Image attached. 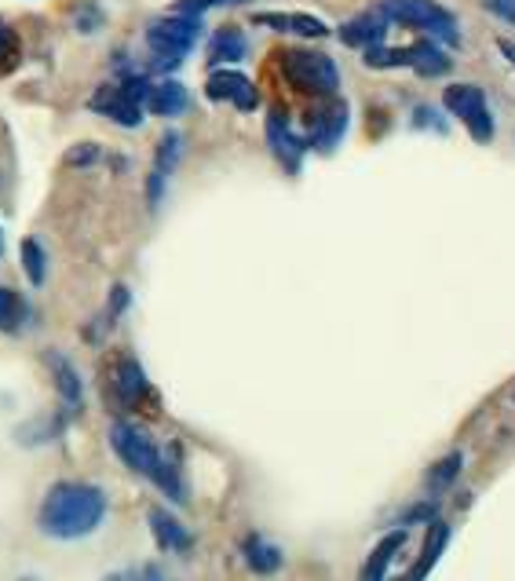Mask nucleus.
I'll list each match as a JSON object with an SVG mask.
<instances>
[{
    "label": "nucleus",
    "mask_w": 515,
    "mask_h": 581,
    "mask_svg": "<svg viewBox=\"0 0 515 581\" xmlns=\"http://www.w3.org/2000/svg\"><path fill=\"white\" fill-rule=\"evenodd\" d=\"M110 501L99 487L78 483V479H62L44 494L41 509H37V527L41 534L55 541H78L95 534L107 520Z\"/></svg>",
    "instance_id": "1"
},
{
    "label": "nucleus",
    "mask_w": 515,
    "mask_h": 581,
    "mask_svg": "<svg viewBox=\"0 0 515 581\" xmlns=\"http://www.w3.org/2000/svg\"><path fill=\"white\" fill-rule=\"evenodd\" d=\"M114 395H118V402L124 410H140L143 402H154V388L147 384L140 362L121 359L114 365Z\"/></svg>",
    "instance_id": "12"
},
{
    "label": "nucleus",
    "mask_w": 515,
    "mask_h": 581,
    "mask_svg": "<svg viewBox=\"0 0 515 581\" xmlns=\"http://www.w3.org/2000/svg\"><path fill=\"white\" fill-rule=\"evenodd\" d=\"M253 22H256V27L279 30V33L311 37V41H319V37H330V27H325V22L315 19V16H304V11H260V16H253Z\"/></svg>",
    "instance_id": "14"
},
{
    "label": "nucleus",
    "mask_w": 515,
    "mask_h": 581,
    "mask_svg": "<svg viewBox=\"0 0 515 581\" xmlns=\"http://www.w3.org/2000/svg\"><path fill=\"white\" fill-rule=\"evenodd\" d=\"M180 154H183V139L175 136V132H169V136L158 143V166H154V172H158V176H169L175 166H180Z\"/></svg>",
    "instance_id": "24"
},
{
    "label": "nucleus",
    "mask_w": 515,
    "mask_h": 581,
    "mask_svg": "<svg viewBox=\"0 0 515 581\" xmlns=\"http://www.w3.org/2000/svg\"><path fill=\"white\" fill-rule=\"evenodd\" d=\"M381 16L387 22H398V27L428 33L432 41H443V44L461 41L454 11H446L443 4H435V0H381Z\"/></svg>",
    "instance_id": "3"
},
{
    "label": "nucleus",
    "mask_w": 515,
    "mask_h": 581,
    "mask_svg": "<svg viewBox=\"0 0 515 581\" xmlns=\"http://www.w3.org/2000/svg\"><path fill=\"white\" fill-rule=\"evenodd\" d=\"M413 124H428V129L443 132V121H438V118H435V110H428V107H421L417 113H413Z\"/></svg>",
    "instance_id": "30"
},
{
    "label": "nucleus",
    "mask_w": 515,
    "mask_h": 581,
    "mask_svg": "<svg viewBox=\"0 0 515 581\" xmlns=\"http://www.w3.org/2000/svg\"><path fill=\"white\" fill-rule=\"evenodd\" d=\"M22 322H27V304L11 289L0 286V333H16Z\"/></svg>",
    "instance_id": "23"
},
{
    "label": "nucleus",
    "mask_w": 515,
    "mask_h": 581,
    "mask_svg": "<svg viewBox=\"0 0 515 581\" xmlns=\"http://www.w3.org/2000/svg\"><path fill=\"white\" fill-rule=\"evenodd\" d=\"M366 67L373 70H387V67H410L417 70L421 78H443L450 73V56L438 48L435 41H421V44H410V48H370L366 52Z\"/></svg>",
    "instance_id": "7"
},
{
    "label": "nucleus",
    "mask_w": 515,
    "mask_h": 581,
    "mask_svg": "<svg viewBox=\"0 0 515 581\" xmlns=\"http://www.w3.org/2000/svg\"><path fill=\"white\" fill-rule=\"evenodd\" d=\"M282 70H285L289 84L307 96L330 99V96H336V88H341V70H336V62L325 52H311V48H289V52H282Z\"/></svg>",
    "instance_id": "5"
},
{
    "label": "nucleus",
    "mask_w": 515,
    "mask_h": 581,
    "mask_svg": "<svg viewBox=\"0 0 515 581\" xmlns=\"http://www.w3.org/2000/svg\"><path fill=\"white\" fill-rule=\"evenodd\" d=\"M497 48H501V52H505V56L515 62V44H512V41H497Z\"/></svg>",
    "instance_id": "34"
},
{
    "label": "nucleus",
    "mask_w": 515,
    "mask_h": 581,
    "mask_svg": "<svg viewBox=\"0 0 515 581\" xmlns=\"http://www.w3.org/2000/svg\"><path fill=\"white\" fill-rule=\"evenodd\" d=\"M161 191H165V176L150 172V183H147V194H150V206H158L161 201Z\"/></svg>",
    "instance_id": "31"
},
{
    "label": "nucleus",
    "mask_w": 515,
    "mask_h": 581,
    "mask_svg": "<svg viewBox=\"0 0 515 581\" xmlns=\"http://www.w3.org/2000/svg\"><path fill=\"white\" fill-rule=\"evenodd\" d=\"M205 96L212 103H231L238 110H256L260 107V92L256 84L238 70H212L205 81Z\"/></svg>",
    "instance_id": "10"
},
{
    "label": "nucleus",
    "mask_w": 515,
    "mask_h": 581,
    "mask_svg": "<svg viewBox=\"0 0 515 581\" xmlns=\"http://www.w3.org/2000/svg\"><path fill=\"white\" fill-rule=\"evenodd\" d=\"M347 121H351L347 103H344V99L330 96L325 103H319L315 110L307 113V136H304V143L322 150V154H330V150H336V143L344 139Z\"/></svg>",
    "instance_id": "9"
},
{
    "label": "nucleus",
    "mask_w": 515,
    "mask_h": 581,
    "mask_svg": "<svg viewBox=\"0 0 515 581\" xmlns=\"http://www.w3.org/2000/svg\"><path fill=\"white\" fill-rule=\"evenodd\" d=\"M387 27H392V22L381 16V8H376V11H362V16L347 19L344 27H341V41L347 48H362V52H370V48H381L384 44Z\"/></svg>",
    "instance_id": "13"
},
{
    "label": "nucleus",
    "mask_w": 515,
    "mask_h": 581,
    "mask_svg": "<svg viewBox=\"0 0 515 581\" xmlns=\"http://www.w3.org/2000/svg\"><path fill=\"white\" fill-rule=\"evenodd\" d=\"M402 545H406V530H395V534L381 538V545H376V549L370 552L366 567H362V578H359V581H384L387 567H392V560L398 555Z\"/></svg>",
    "instance_id": "17"
},
{
    "label": "nucleus",
    "mask_w": 515,
    "mask_h": 581,
    "mask_svg": "<svg viewBox=\"0 0 515 581\" xmlns=\"http://www.w3.org/2000/svg\"><path fill=\"white\" fill-rule=\"evenodd\" d=\"M443 107L468 129L475 143H489L494 139V113H489V99L479 84H450L443 92Z\"/></svg>",
    "instance_id": "8"
},
{
    "label": "nucleus",
    "mask_w": 515,
    "mask_h": 581,
    "mask_svg": "<svg viewBox=\"0 0 515 581\" xmlns=\"http://www.w3.org/2000/svg\"><path fill=\"white\" fill-rule=\"evenodd\" d=\"M461 464H464L461 453H450V458H443V461H438L435 469L428 472V487H432V490H443V487H450V483H454V479H457Z\"/></svg>",
    "instance_id": "27"
},
{
    "label": "nucleus",
    "mask_w": 515,
    "mask_h": 581,
    "mask_svg": "<svg viewBox=\"0 0 515 581\" xmlns=\"http://www.w3.org/2000/svg\"><path fill=\"white\" fill-rule=\"evenodd\" d=\"M129 581H165V574H161V567H154V563H147V567H140Z\"/></svg>",
    "instance_id": "32"
},
{
    "label": "nucleus",
    "mask_w": 515,
    "mask_h": 581,
    "mask_svg": "<svg viewBox=\"0 0 515 581\" xmlns=\"http://www.w3.org/2000/svg\"><path fill=\"white\" fill-rule=\"evenodd\" d=\"M22 581H37V578H22Z\"/></svg>",
    "instance_id": "36"
},
{
    "label": "nucleus",
    "mask_w": 515,
    "mask_h": 581,
    "mask_svg": "<svg viewBox=\"0 0 515 581\" xmlns=\"http://www.w3.org/2000/svg\"><path fill=\"white\" fill-rule=\"evenodd\" d=\"M103 158V150H99L95 143H81V147H73L70 154H67V166H73V169H88V166H95V161Z\"/></svg>",
    "instance_id": "28"
},
{
    "label": "nucleus",
    "mask_w": 515,
    "mask_h": 581,
    "mask_svg": "<svg viewBox=\"0 0 515 581\" xmlns=\"http://www.w3.org/2000/svg\"><path fill=\"white\" fill-rule=\"evenodd\" d=\"M19 56H22V48H19V33L11 30L4 19H0V73L16 70Z\"/></svg>",
    "instance_id": "25"
},
{
    "label": "nucleus",
    "mask_w": 515,
    "mask_h": 581,
    "mask_svg": "<svg viewBox=\"0 0 515 581\" xmlns=\"http://www.w3.org/2000/svg\"><path fill=\"white\" fill-rule=\"evenodd\" d=\"M483 8L489 16L505 19V22H515V0H483Z\"/></svg>",
    "instance_id": "29"
},
{
    "label": "nucleus",
    "mask_w": 515,
    "mask_h": 581,
    "mask_svg": "<svg viewBox=\"0 0 515 581\" xmlns=\"http://www.w3.org/2000/svg\"><path fill=\"white\" fill-rule=\"evenodd\" d=\"M52 362V377H55V388H59V395H62V402H67V410H78L81 402H84V388H81V377H78V370L62 359V355H52L48 359Z\"/></svg>",
    "instance_id": "19"
},
{
    "label": "nucleus",
    "mask_w": 515,
    "mask_h": 581,
    "mask_svg": "<svg viewBox=\"0 0 515 581\" xmlns=\"http://www.w3.org/2000/svg\"><path fill=\"white\" fill-rule=\"evenodd\" d=\"M402 581H410V578H402Z\"/></svg>",
    "instance_id": "37"
},
{
    "label": "nucleus",
    "mask_w": 515,
    "mask_h": 581,
    "mask_svg": "<svg viewBox=\"0 0 515 581\" xmlns=\"http://www.w3.org/2000/svg\"><path fill=\"white\" fill-rule=\"evenodd\" d=\"M186 107H191V92L180 84V81H158L150 84L147 92V110L158 113V118H180V113H186Z\"/></svg>",
    "instance_id": "15"
},
{
    "label": "nucleus",
    "mask_w": 515,
    "mask_h": 581,
    "mask_svg": "<svg viewBox=\"0 0 515 581\" xmlns=\"http://www.w3.org/2000/svg\"><path fill=\"white\" fill-rule=\"evenodd\" d=\"M201 37V19L186 16H165L154 19L147 27V48L154 52V70H175L183 62V56L191 52Z\"/></svg>",
    "instance_id": "4"
},
{
    "label": "nucleus",
    "mask_w": 515,
    "mask_h": 581,
    "mask_svg": "<svg viewBox=\"0 0 515 581\" xmlns=\"http://www.w3.org/2000/svg\"><path fill=\"white\" fill-rule=\"evenodd\" d=\"M242 555H245V563L253 567L256 574H274L282 567V549L271 545V541L260 538V534H249L242 541Z\"/></svg>",
    "instance_id": "18"
},
{
    "label": "nucleus",
    "mask_w": 515,
    "mask_h": 581,
    "mask_svg": "<svg viewBox=\"0 0 515 581\" xmlns=\"http://www.w3.org/2000/svg\"><path fill=\"white\" fill-rule=\"evenodd\" d=\"M446 541H450V527L446 523H435L432 527V534H428V545H424V555H421V563L413 567V574H410V581H424V574L432 571L435 567V560H438V552L446 549Z\"/></svg>",
    "instance_id": "21"
},
{
    "label": "nucleus",
    "mask_w": 515,
    "mask_h": 581,
    "mask_svg": "<svg viewBox=\"0 0 515 581\" xmlns=\"http://www.w3.org/2000/svg\"><path fill=\"white\" fill-rule=\"evenodd\" d=\"M110 447H114V453H118L124 464H129L135 475L154 479L158 490L169 501H183L186 498L180 464L169 461V453H161L158 443L143 432L140 424H129V421L110 424Z\"/></svg>",
    "instance_id": "2"
},
{
    "label": "nucleus",
    "mask_w": 515,
    "mask_h": 581,
    "mask_svg": "<svg viewBox=\"0 0 515 581\" xmlns=\"http://www.w3.org/2000/svg\"><path fill=\"white\" fill-rule=\"evenodd\" d=\"M19 257H22V271H27V278L33 286H41L44 282V274H48V257H44V246L37 242V238H27L19 249Z\"/></svg>",
    "instance_id": "22"
},
{
    "label": "nucleus",
    "mask_w": 515,
    "mask_h": 581,
    "mask_svg": "<svg viewBox=\"0 0 515 581\" xmlns=\"http://www.w3.org/2000/svg\"><path fill=\"white\" fill-rule=\"evenodd\" d=\"M147 92H150V81L140 78V73H129L121 84L99 88L88 107H92L95 113H103V118H110V121L124 124V129H135V124H143Z\"/></svg>",
    "instance_id": "6"
},
{
    "label": "nucleus",
    "mask_w": 515,
    "mask_h": 581,
    "mask_svg": "<svg viewBox=\"0 0 515 581\" xmlns=\"http://www.w3.org/2000/svg\"><path fill=\"white\" fill-rule=\"evenodd\" d=\"M124 308H129V289L118 286L114 289V314H124Z\"/></svg>",
    "instance_id": "33"
},
{
    "label": "nucleus",
    "mask_w": 515,
    "mask_h": 581,
    "mask_svg": "<svg viewBox=\"0 0 515 581\" xmlns=\"http://www.w3.org/2000/svg\"><path fill=\"white\" fill-rule=\"evenodd\" d=\"M110 581H129V578H124V574H114V578H110Z\"/></svg>",
    "instance_id": "35"
},
{
    "label": "nucleus",
    "mask_w": 515,
    "mask_h": 581,
    "mask_svg": "<svg viewBox=\"0 0 515 581\" xmlns=\"http://www.w3.org/2000/svg\"><path fill=\"white\" fill-rule=\"evenodd\" d=\"M234 4H249V0H175L172 16H186V19H201L212 8H234Z\"/></svg>",
    "instance_id": "26"
},
{
    "label": "nucleus",
    "mask_w": 515,
    "mask_h": 581,
    "mask_svg": "<svg viewBox=\"0 0 515 581\" xmlns=\"http://www.w3.org/2000/svg\"><path fill=\"white\" fill-rule=\"evenodd\" d=\"M245 52H249L245 33L238 27L216 30V37H212V44H209V59L212 62H238V59H245Z\"/></svg>",
    "instance_id": "20"
},
{
    "label": "nucleus",
    "mask_w": 515,
    "mask_h": 581,
    "mask_svg": "<svg viewBox=\"0 0 515 581\" xmlns=\"http://www.w3.org/2000/svg\"><path fill=\"white\" fill-rule=\"evenodd\" d=\"M150 530H154V541L165 552H191V545H194V534L186 530L180 520H175L172 512H165V509H154L150 512Z\"/></svg>",
    "instance_id": "16"
},
{
    "label": "nucleus",
    "mask_w": 515,
    "mask_h": 581,
    "mask_svg": "<svg viewBox=\"0 0 515 581\" xmlns=\"http://www.w3.org/2000/svg\"><path fill=\"white\" fill-rule=\"evenodd\" d=\"M267 143H271V154L282 161L285 172H300V161H304V136L293 132V124L282 110H271L267 113Z\"/></svg>",
    "instance_id": "11"
}]
</instances>
